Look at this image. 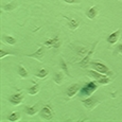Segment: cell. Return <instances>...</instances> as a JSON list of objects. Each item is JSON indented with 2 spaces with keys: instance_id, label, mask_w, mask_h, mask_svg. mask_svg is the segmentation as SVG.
Wrapping results in <instances>:
<instances>
[{
  "instance_id": "6da1fadb",
  "label": "cell",
  "mask_w": 122,
  "mask_h": 122,
  "mask_svg": "<svg viewBox=\"0 0 122 122\" xmlns=\"http://www.w3.org/2000/svg\"><path fill=\"white\" fill-rule=\"evenodd\" d=\"M98 89V83L96 82H89L85 86L81 88V97L86 98V97H90L93 92Z\"/></svg>"
},
{
  "instance_id": "7a4b0ae2",
  "label": "cell",
  "mask_w": 122,
  "mask_h": 122,
  "mask_svg": "<svg viewBox=\"0 0 122 122\" xmlns=\"http://www.w3.org/2000/svg\"><path fill=\"white\" fill-rule=\"evenodd\" d=\"M82 103H83V105L87 109H89V111H92L93 108H96V107L100 104V101H99L98 98L93 97V96H90V97H88L87 99L82 101Z\"/></svg>"
},
{
  "instance_id": "3957f363",
  "label": "cell",
  "mask_w": 122,
  "mask_h": 122,
  "mask_svg": "<svg viewBox=\"0 0 122 122\" xmlns=\"http://www.w3.org/2000/svg\"><path fill=\"white\" fill-rule=\"evenodd\" d=\"M97 44H98V43L96 41V43L92 45V48H91V50L89 51L87 54H86V55L84 56V57L79 62V66L81 67V68H87V67L89 66V64H90L91 55H92L93 52H95V49H96V47H97Z\"/></svg>"
},
{
  "instance_id": "277c9868",
  "label": "cell",
  "mask_w": 122,
  "mask_h": 122,
  "mask_svg": "<svg viewBox=\"0 0 122 122\" xmlns=\"http://www.w3.org/2000/svg\"><path fill=\"white\" fill-rule=\"evenodd\" d=\"M90 65H91V68H92V69L97 70V71L101 72V73L106 74V76L107 74H112L109 68L107 67L106 65L103 64V63H101V62H91Z\"/></svg>"
},
{
  "instance_id": "5b68a950",
  "label": "cell",
  "mask_w": 122,
  "mask_h": 122,
  "mask_svg": "<svg viewBox=\"0 0 122 122\" xmlns=\"http://www.w3.org/2000/svg\"><path fill=\"white\" fill-rule=\"evenodd\" d=\"M39 114H41V118H43L44 120H46V121H50V120H52V118H53L52 109H51V107L48 106V105L44 106L43 108L41 109Z\"/></svg>"
},
{
  "instance_id": "8992f818",
  "label": "cell",
  "mask_w": 122,
  "mask_h": 122,
  "mask_svg": "<svg viewBox=\"0 0 122 122\" xmlns=\"http://www.w3.org/2000/svg\"><path fill=\"white\" fill-rule=\"evenodd\" d=\"M23 99H25V96H23L22 92H17V93H14V95H12L10 98H9V101H10V103L12 105H15V106H17V105L21 104Z\"/></svg>"
},
{
  "instance_id": "52a82bcc",
  "label": "cell",
  "mask_w": 122,
  "mask_h": 122,
  "mask_svg": "<svg viewBox=\"0 0 122 122\" xmlns=\"http://www.w3.org/2000/svg\"><path fill=\"white\" fill-rule=\"evenodd\" d=\"M27 57H32V58H35V60L39 61V62H41L45 56V48L44 47H39L38 49H37L35 52L31 53V54H25Z\"/></svg>"
},
{
  "instance_id": "ba28073f",
  "label": "cell",
  "mask_w": 122,
  "mask_h": 122,
  "mask_svg": "<svg viewBox=\"0 0 122 122\" xmlns=\"http://www.w3.org/2000/svg\"><path fill=\"white\" fill-rule=\"evenodd\" d=\"M44 45L46 47H50V48H58L61 45V41H60V38L58 36H55L53 38H50V39H47L46 41H44Z\"/></svg>"
},
{
  "instance_id": "9c48e42d",
  "label": "cell",
  "mask_w": 122,
  "mask_h": 122,
  "mask_svg": "<svg viewBox=\"0 0 122 122\" xmlns=\"http://www.w3.org/2000/svg\"><path fill=\"white\" fill-rule=\"evenodd\" d=\"M80 85L79 84H73V85H71L70 87H68L67 89V96H68V98H73L74 96L76 95V93L79 92V90H80Z\"/></svg>"
},
{
  "instance_id": "30bf717a",
  "label": "cell",
  "mask_w": 122,
  "mask_h": 122,
  "mask_svg": "<svg viewBox=\"0 0 122 122\" xmlns=\"http://www.w3.org/2000/svg\"><path fill=\"white\" fill-rule=\"evenodd\" d=\"M98 14H99V8L98 6H91L89 10L86 12V16H87L88 19H95L96 17L98 16Z\"/></svg>"
},
{
  "instance_id": "8fae6325",
  "label": "cell",
  "mask_w": 122,
  "mask_h": 122,
  "mask_svg": "<svg viewBox=\"0 0 122 122\" xmlns=\"http://www.w3.org/2000/svg\"><path fill=\"white\" fill-rule=\"evenodd\" d=\"M119 37H120V30H117V31L112 32V33L107 37V41L111 45H115L119 41Z\"/></svg>"
},
{
  "instance_id": "7c38bea8",
  "label": "cell",
  "mask_w": 122,
  "mask_h": 122,
  "mask_svg": "<svg viewBox=\"0 0 122 122\" xmlns=\"http://www.w3.org/2000/svg\"><path fill=\"white\" fill-rule=\"evenodd\" d=\"M88 76H90V78L95 79L96 81H98V80H100V79L104 78V76H106V74H103V73H101V72L97 71V70L91 69V70H89V71H88Z\"/></svg>"
},
{
  "instance_id": "4fadbf2b",
  "label": "cell",
  "mask_w": 122,
  "mask_h": 122,
  "mask_svg": "<svg viewBox=\"0 0 122 122\" xmlns=\"http://www.w3.org/2000/svg\"><path fill=\"white\" fill-rule=\"evenodd\" d=\"M25 112H27V115H29V116H34V115H36L37 112H38V107H37V105L25 106Z\"/></svg>"
},
{
  "instance_id": "5bb4252c",
  "label": "cell",
  "mask_w": 122,
  "mask_h": 122,
  "mask_svg": "<svg viewBox=\"0 0 122 122\" xmlns=\"http://www.w3.org/2000/svg\"><path fill=\"white\" fill-rule=\"evenodd\" d=\"M53 81L57 85H62L63 81H64V74H63V72H56L54 74V76H53Z\"/></svg>"
},
{
  "instance_id": "9a60e30c",
  "label": "cell",
  "mask_w": 122,
  "mask_h": 122,
  "mask_svg": "<svg viewBox=\"0 0 122 122\" xmlns=\"http://www.w3.org/2000/svg\"><path fill=\"white\" fill-rule=\"evenodd\" d=\"M18 74H19L20 78H22V79H27L28 76H29L27 69H25L22 65H18Z\"/></svg>"
},
{
  "instance_id": "2e32d148",
  "label": "cell",
  "mask_w": 122,
  "mask_h": 122,
  "mask_svg": "<svg viewBox=\"0 0 122 122\" xmlns=\"http://www.w3.org/2000/svg\"><path fill=\"white\" fill-rule=\"evenodd\" d=\"M38 92H39V84H37V83H35L32 87H30L28 89V93L31 96H35Z\"/></svg>"
},
{
  "instance_id": "e0dca14e",
  "label": "cell",
  "mask_w": 122,
  "mask_h": 122,
  "mask_svg": "<svg viewBox=\"0 0 122 122\" xmlns=\"http://www.w3.org/2000/svg\"><path fill=\"white\" fill-rule=\"evenodd\" d=\"M68 25H69V28L72 30V31H74V30H76L79 28L80 21L78 19H70L69 22H68Z\"/></svg>"
},
{
  "instance_id": "ac0fdd59",
  "label": "cell",
  "mask_w": 122,
  "mask_h": 122,
  "mask_svg": "<svg viewBox=\"0 0 122 122\" xmlns=\"http://www.w3.org/2000/svg\"><path fill=\"white\" fill-rule=\"evenodd\" d=\"M9 121L10 122H17L20 120V114L18 112H12V114L9 116Z\"/></svg>"
},
{
  "instance_id": "d6986e66",
  "label": "cell",
  "mask_w": 122,
  "mask_h": 122,
  "mask_svg": "<svg viewBox=\"0 0 122 122\" xmlns=\"http://www.w3.org/2000/svg\"><path fill=\"white\" fill-rule=\"evenodd\" d=\"M3 41H4V43L11 45V46H14V45L16 44V39L14 38L13 36H10V35H5V36H3Z\"/></svg>"
},
{
  "instance_id": "ffe728a7",
  "label": "cell",
  "mask_w": 122,
  "mask_h": 122,
  "mask_svg": "<svg viewBox=\"0 0 122 122\" xmlns=\"http://www.w3.org/2000/svg\"><path fill=\"white\" fill-rule=\"evenodd\" d=\"M48 74L49 73H48V71H47L46 69H41L38 72L35 73V76H36V78H39V79H45Z\"/></svg>"
},
{
  "instance_id": "44dd1931",
  "label": "cell",
  "mask_w": 122,
  "mask_h": 122,
  "mask_svg": "<svg viewBox=\"0 0 122 122\" xmlns=\"http://www.w3.org/2000/svg\"><path fill=\"white\" fill-rule=\"evenodd\" d=\"M15 8H16V5H15V3H8V4H5V5H3L2 6V10L3 11H6V12H10V11H13V10H15Z\"/></svg>"
},
{
  "instance_id": "7402d4cb",
  "label": "cell",
  "mask_w": 122,
  "mask_h": 122,
  "mask_svg": "<svg viewBox=\"0 0 122 122\" xmlns=\"http://www.w3.org/2000/svg\"><path fill=\"white\" fill-rule=\"evenodd\" d=\"M61 67H62V69L64 70V72L66 73V76H70V73H69V71H68V67H67V65H66V63H65V61L63 60H61Z\"/></svg>"
},
{
  "instance_id": "603a6c76",
  "label": "cell",
  "mask_w": 122,
  "mask_h": 122,
  "mask_svg": "<svg viewBox=\"0 0 122 122\" xmlns=\"http://www.w3.org/2000/svg\"><path fill=\"white\" fill-rule=\"evenodd\" d=\"M109 82H111V79H109V78H106V76H104V78L98 80L97 83H98V84H101V85H106V84H108Z\"/></svg>"
},
{
  "instance_id": "cb8c5ba5",
  "label": "cell",
  "mask_w": 122,
  "mask_h": 122,
  "mask_svg": "<svg viewBox=\"0 0 122 122\" xmlns=\"http://www.w3.org/2000/svg\"><path fill=\"white\" fill-rule=\"evenodd\" d=\"M9 55H12V53L4 50H0V58H3L4 56H9Z\"/></svg>"
},
{
  "instance_id": "d4e9b609",
  "label": "cell",
  "mask_w": 122,
  "mask_h": 122,
  "mask_svg": "<svg viewBox=\"0 0 122 122\" xmlns=\"http://www.w3.org/2000/svg\"><path fill=\"white\" fill-rule=\"evenodd\" d=\"M63 1H65L66 3H69V4H74V3H80V0H63Z\"/></svg>"
},
{
  "instance_id": "484cf974",
  "label": "cell",
  "mask_w": 122,
  "mask_h": 122,
  "mask_svg": "<svg viewBox=\"0 0 122 122\" xmlns=\"http://www.w3.org/2000/svg\"><path fill=\"white\" fill-rule=\"evenodd\" d=\"M118 50H119V52H120V53H122V44H120L118 46Z\"/></svg>"
},
{
  "instance_id": "4316f807",
  "label": "cell",
  "mask_w": 122,
  "mask_h": 122,
  "mask_svg": "<svg viewBox=\"0 0 122 122\" xmlns=\"http://www.w3.org/2000/svg\"><path fill=\"white\" fill-rule=\"evenodd\" d=\"M120 1H122V0H120Z\"/></svg>"
}]
</instances>
